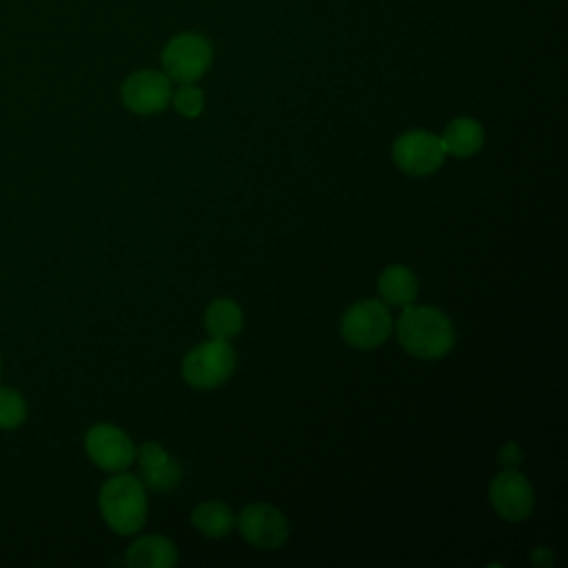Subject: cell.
I'll return each instance as SVG.
<instances>
[{"mask_svg":"<svg viewBox=\"0 0 568 568\" xmlns=\"http://www.w3.org/2000/svg\"><path fill=\"white\" fill-rule=\"evenodd\" d=\"M397 339L419 359H439L455 346V331L439 308L408 304L397 320Z\"/></svg>","mask_w":568,"mask_h":568,"instance_id":"obj_1","label":"cell"},{"mask_svg":"<svg viewBox=\"0 0 568 568\" xmlns=\"http://www.w3.org/2000/svg\"><path fill=\"white\" fill-rule=\"evenodd\" d=\"M98 506L113 532L135 535L146 521L144 484L133 475H115L102 484Z\"/></svg>","mask_w":568,"mask_h":568,"instance_id":"obj_2","label":"cell"},{"mask_svg":"<svg viewBox=\"0 0 568 568\" xmlns=\"http://www.w3.org/2000/svg\"><path fill=\"white\" fill-rule=\"evenodd\" d=\"M235 371V351L224 339H209L191 348L182 359V377L193 388H215Z\"/></svg>","mask_w":568,"mask_h":568,"instance_id":"obj_3","label":"cell"},{"mask_svg":"<svg viewBox=\"0 0 568 568\" xmlns=\"http://www.w3.org/2000/svg\"><path fill=\"white\" fill-rule=\"evenodd\" d=\"M213 58L211 44L200 33H178L162 49V69L171 82L186 84L204 75Z\"/></svg>","mask_w":568,"mask_h":568,"instance_id":"obj_4","label":"cell"},{"mask_svg":"<svg viewBox=\"0 0 568 568\" xmlns=\"http://www.w3.org/2000/svg\"><path fill=\"white\" fill-rule=\"evenodd\" d=\"M342 337L355 348H375L384 344L393 331V320L384 302L362 300L346 308L342 317Z\"/></svg>","mask_w":568,"mask_h":568,"instance_id":"obj_5","label":"cell"},{"mask_svg":"<svg viewBox=\"0 0 568 568\" xmlns=\"http://www.w3.org/2000/svg\"><path fill=\"white\" fill-rule=\"evenodd\" d=\"M439 135L428 131L402 133L393 144V162L408 175H430L444 164Z\"/></svg>","mask_w":568,"mask_h":568,"instance_id":"obj_6","label":"cell"},{"mask_svg":"<svg viewBox=\"0 0 568 568\" xmlns=\"http://www.w3.org/2000/svg\"><path fill=\"white\" fill-rule=\"evenodd\" d=\"M84 450L89 459L111 473L129 468L135 459V446L124 430L113 424H95L84 435Z\"/></svg>","mask_w":568,"mask_h":568,"instance_id":"obj_7","label":"cell"},{"mask_svg":"<svg viewBox=\"0 0 568 568\" xmlns=\"http://www.w3.org/2000/svg\"><path fill=\"white\" fill-rule=\"evenodd\" d=\"M488 499L501 519L524 521L532 513L535 493L530 481L517 468H506L493 477L488 486Z\"/></svg>","mask_w":568,"mask_h":568,"instance_id":"obj_8","label":"cell"},{"mask_svg":"<svg viewBox=\"0 0 568 568\" xmlns=\"http://www.w3.org/2000/svg\"><path fill=\"white\" fill-rule=\"evenodd\" d=\"M173 89L166 73L142 69L131 73L122 84V102L126 109L140 115L160 113L171 102Z\"/></svg>","mask_w":568,"mask_h":568,"instance_id":"obj_9","label":"cell"},{"mask_svg":"<svg viewBox=\"0 0 568 568\" xmlns=\"http://www.w3.org/2000/svg\"><path fill=\"white\" fill-rule=\"evenodd\" d=\"M242 537L262 550L280 548L288 537V521L271 504H251L237 515Z\"/></svg>","mask_w":568,"mask_h":568,"instance_id":"obj_10","label":"cell"},{"mask_svg":"<svg viewBox=\"0 0 568 568\" xmlns=\"http://www.w3.org/2000/svg\"><path fill=\"white\" fill-rule=\"evenodd\" d=\"M142 484L153 493H169L182 481V466L155 442H144L135 450Z\"/></svg>","mask_w":568,"mask_h":568,"instance_id":"obj_11","label":"cell"},{"mask_svg":"<svg viewBox=\"0 0 568 568\" xmlns=\"http://www.w3.org/2000/svg\"><path fill=\"white\" fill-rule=\"evenodd\" d=\"M178 561V548L162 535H144L126 550V564L133 568H171Z\"/></svg>","mask_w":568,"mask_h":568,"instance_id":"obj_12","label":"cell"},{"mask_svg":"<svg viewBox=\"0 0 568 568\" xmlns=\"http://www.w3.org/2000/svg\"><path fill=\"white\" fill-rule=\"evenodd\" d=\"M439 142L446 155L470 158L484 146V129L473 118H455L446 124Z\"/></svg>","mask_w":568,"mask_h":568,"instance_id":"obj_13","label":"cell"},{"mask_svg":"<svg viewBox=\"0 0 568 568\" xmlns=\"http://www.w3.org/2000/svg\"><path fill=\"white\" fill-rule=\"evenodd\" d=\"M377 291H379L384 304L402 306V308H404V306H408V304L415 302L417 291H419V284H417L415 273H413L408 266L390 264V266H386V268L379 273Z\"/></svg>","mask_w":568,"mask_h":568,"instance_id":"obj_14","label":"cell"},{"mask_svg":"<svg viewBox=\"0 0 568 568\" xmlns=\"http://www.w3.org/2000/svg\"><path fill=\"white\" fill-rule=\"evenodd\" d=\"M242 324H244L242 308L226 297L213 300L204 313V328L213 339L229 342L242 331Z\"/></svg>","mask_w":568,"mask_h":568,"instance_id":"obj_15","label":"cell"},{"mask_svg":"<svg viewBox=\"0 0 568 568\" xmlns=\"http://www.w3.org/2000/svg\"><path fill=\"white\" fill-rule=\"evenodd\" d=\"M191 521L202 535L220 539L226 537L235 526V515L224 501H204L193 508Z\"/></svg>","mask_w":568,"mask_h":568,"instance_id":"obj_16","label":"cell"},{"mask_svg":"<svg viewBox=\"0 0 568 568\" xmlns=\"http://www.w3.org/2000/svg\"><path fill=\"white\" fill-rule=\"evenodd\" d=\"M27 419L24 397L9 386H0V428L13 430Z\"/></svg>","mask_w":568,"mask_h":568,"instance_id":"obj_17","label":"cell"},{"mask_svg":"<svg viewBox=\"0 0 568 568\" xmlns=\"http://www.w3.org/2000/svg\"><path fill=\"white\" fill-rule=\"evenodd\" d=\"M171 100L178 113H182L184 118H197L204 109V93L193 82L180 84L178 91L171 95Z\"/></svg>","mask_w":568,"mask_h":568,"instance_id":"obj_18","label":"cell"},{"mask_svg":"<svg viewBox=\"0 0 568 568\" xmlns=\"http://www.w3.org/2000/svg\"><path fill=\"white\" fill-rule=\"evenodd\" d=\"M497 459H499V464H501L504 468H517V466L524 462V453H521L519 444L506 442V444L499 448Z\"/></svg>","mask_w":568,"mask_h":568,"instance_id":"obj_19","label":"cell"},{"mask_svg":"<svg viewBox=\"0 0 568 568\" xmlns=\"http://www.w3.org/2000/svg\"><path fill=\"white\" fill-rule=\"evenodd\" d=\"M532 564H550L552 561V555H550V550L548 548H535V552H532Z\"/></svg>","mask_w":568,"mask_h":568,"instance_id":"obj_20","label":"cell"},{"mask_svg":"<svg viewBox=\"0 0 568 568\" xmlns=\"http://www.w3.org/2000/svg\"><path fill=\"white\" fill-rule=\"evenodd\" d=\"M0 366H2V364H0Z\"/></svg>","mask_w":568,"mask_h":568,"instance_id":"obj_21","label":"cell"}]
</instances>
